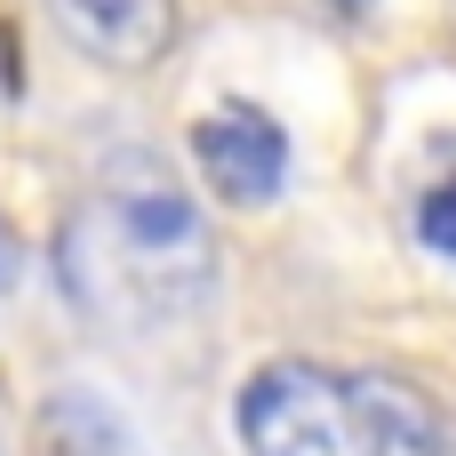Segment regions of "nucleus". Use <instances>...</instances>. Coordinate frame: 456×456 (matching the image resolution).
<instances>
[{
  "instance_id": "obj_1",
  "label": "nucleus",
  "mask_w": 456,
  "mask_h": 456,
  "mask_svg": "<svg viewBox=\"0 0 456 456\" xmlns=\"http://www.w3.org/2000/svg\"><path fill=\"white\" fill-rule=\"evenodd\" d=\"M104 256H112V281L152 305V313H200L216 297V240H208V216L184 200V184L152 160H128L112 168L104 184Z\"/></svg>"
},
{
  "instance_id": "obj_3",
  "label": "nucleus",
  "mask_w": 456,
  "mask_h": 456,
  "mask_svg": "<svg viewBox=\"0 0 456 456\" xmlns=\"http://www.w3.org/2000/svg\"><path fill=\"white\" fill-rule=\"evenodd\" d=\"M192 168L208 176V192L224 208H265L289 184V136H281L273 112H256V104L232 96V104H216V112L192 120Z\"/></svg>"
},
{
  "instance_id": "obj_2",
  "label": "nucleus",
  "mask_w": 456,
  "mask_h": 456,
  "mask_svg": "<svg viewBox=\"0 0 456 456\" xmlns=\"http://www.w3.org/2000/svg\"><path fill=\"white\" fill-rule=\"evenodd\" d=\"M232 433L248 456H337L345 449V377L313 361H265L232 401Z\"/></svg>"
},
{
  "instance_id": "obj_5",
  "label": "nucleus",
  "mask_w": 456,
  "mask_h": 456,
  "mask_svg": "<svg viewBox=\"0 0 456 456\" xmlns=\"http://www.w3.org/2000/svg\"><path fill=\"white\" fill-rule=\"evenodd\" d=\"M345 449H361V456H449V433H441V409L417 385L369 369V377H345Z\"/></svg>"
},
{
  "instance_id": "obj_9",
  "label": "nucleus",
  "mask_w": 456,
  "mask_h": 456,
  "mask_svg": "<svg viewBox=\"0 0 456 456\" xmlns=\"http://www.w3.org/2000/svg\"><path fill=\"white\" fill-rule=\"evenodd\" d=\"M345 8H361V0H345Z\"/></svg>"
},
{
  "instance_id": "obj_6",
  "label": "nucleus",
  "mask_w": 456,
  "mask_h": 456,
  "mask_svg": "<svg viewBox=\"0 0 456 456\" xmlns=\"http://www.w3.org/2000/svg\"><path fill=\"white\" fill-rule=\"evenodd\" d=\"M48 441L64 456H136L128 449V433H120V417L96 401V393H48Z\"/></svg>"
},
{
  "instance_id": "obj_8",
  "label": "nucleus",
  "mask_w": 456,
  "mask_h": 456,
  "mask_svg": "<svg viewBox=\"0 0 456 456\" xmlns=\"http://www.w3.org/2000/svg\"><path fill=\"white\" fill-rule=\"evenodd\" d=\"M8 289H16V232L0 224V297H8Z\"/></svg>"
},
{
  "instance_id": "obj_4",
  "label": "nucleus",
  "mask_w": 456,
  "mask_h": 456,
  "mask_svg": "<svg viewBox=\"0 0 456 456\" xmlns=\"http://www.w3.org/2000/svg\"><path fill=\"white\" fill-rule=\"evenodd\" d=\"M48 16L104 72H144L176 48V0H48Z\"/></svg>"
},
{
  "instance_id": "obj_7",
  "label": "nucleus",
  "mask_w": 456,
  "mask_h": 456,
  "mask_svg": "<svg viewBox=\"0 0 456 456\" xmlns=\"http://www.w3.org/2000/svg\"><path fill=\"white\" fill-rule=\"evenodd\" d=\"M417 240L441 248V256H456V176H441V184L417 200Z\"/></svg>"
}]
</instances>
